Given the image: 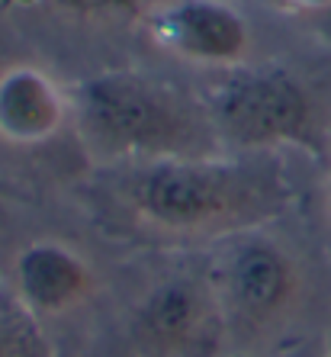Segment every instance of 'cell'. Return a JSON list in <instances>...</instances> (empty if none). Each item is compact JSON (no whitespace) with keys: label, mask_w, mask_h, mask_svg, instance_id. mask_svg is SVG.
I'll return each instance as SVG.
<instances>
[{"label":"cell","mask_w":331,"mask_h":357,"mask_svg":"<svg viewBox=\"0 0 331 357\" xmlns=\"http://www.w3.org/2000/svg\"><path fill=\"white\" fill-rule=\"evenodd\" d=\"M81 116L107 151L148 158H197L203 123L167 84L145 75H103L84 87Z\"/></svg>","instance_id":"obj_1"},{"label":"cell","mask_w":331,"mask_h":357,"mask_svg":"<svg viewBox=\"0 0 331 357\" xmlns=\"http://www.w3.org/2000/svg\"><path fill=\"white\" fill-rule=\"evenodd\" d=\"M257 174L206 158L151 161L132 183V203L145 219L174 232L235 225L264 209Z\"/></svg>","instance_id":"obj_2"},{"label":"cell","mask_w":331,"mask_h":357,"mask_svg":"<svg viewBox=\"0 0 331 357\" xmlns=\"http://www.w3.org/2000/svg\"><path fill=\"white\" fill-rule=\"evenodd\" d=\"M213 116L238 145H315V107L286 71H238L215 91Z\"/></svg>","instance_id":"obj_3"},{"label":"cell","mask_w":331,"mask_h":357,"mask_svg":"<svg viewBox=\"0 0 331 357\" xmlns=\"http://www.w3.org/2000/svg\"><path fill=\"white\" fill-rule=\"evenodd\" d=\"M225 309L213 283L171 277L157 283L135 312V351L141 357H215L222 348Z\"/></svg>","instance_id":"obj_4"},{"label":"cell","mask_w":331,"mask_h":357,"mask_svg":"<svg viewBox=\"0 0 331 357\" xmlns=\"http://www.w3.org/2000/svg\"><path fill=\"white\" fill-rule=\"evenodd\" d=\"M215 296L225 309L229 325H267L293 303L296 293V267L290 255L270 238L248 235L235 238L219 255L209 271Z\"/></svg>","instance_id":"obj_5"},{"label":"cell","mask_w":331,"mask_h":357,"mask_svg":"<svg viewBox=\"0 0 331 357\" xmlns=\"http://www.w3.org/2000/svg\"><path fill=\"white\" fill-rule=\"evenodd\" d=\"M155 36L171 52L193 61L229 65L248 45L245 20L219 0H180L155 17Z\"/></svg>","instance_id":"obj_6"},{"label":"cell","mask_w":331,"mask_h":357,"mask_svg":"<svg viewBox=\"0 0 331 357\" xmlns=\"http://www.w3.org/2000/svg\"><path fill=\"white\" fill-rule=\"evenodd\" d=\"M20 299L33 312H61L71 309L91 290V271L75 251L61 245H33L17 261Z\"/></svg>","instance_id":"obj_7"},{"label":"cell","mask_w":331,"mask_h":357,"mask_svg":"<svg viewBox=\"0 0 331 357\" xmlns=\"http://www.w3.org/2000/svg\"><path fill=\"white\" fill-rule=\"evenodd\" d=\"M61 123V100L49 77L17 68L0 77V132L13 142H39Z\"/></svg>","instance_id":"obj_8"},{"label":"cell","mask_w":331,"mask_h":357,"mask_svg":"<svg viewBox=\"0 0 331 357\" xmlns=\"http://www.w3.org/2000/svg\"><path fill=\"white\" fill-rule=\"evenodd\" d=\"M0 357H52L36 312L10 290H0Z\"/></svg>","instance_id":"obj_9"},{"label":"cell","mask_w":331,"mask_h":357,"mask_svg":"<svg viewBox=\"0 0 331 357\" xmlns=\"http://www.w3.org/2000/svg\"><path fill=\"white\" fill-rule=\"evenodd\" d=\"M61 3L71 7V10H77V13H100V17L135 10V0H61Z\"/></svg>","instance_id":"obj_10"},{"label":"cell","mask_w":331,"mask_h":357,"mask_svg":"<svg viewBox=\"0 0 331 357\" xmlns=\"http://www.w3.org/2000/svg\"><path fill=\"white\" fill-rule=\"evenodd\" d=\"M290 3H299V7H325L331 0H290Z\"/></svg>","instance_id":"obj_11"}]
</instances>
